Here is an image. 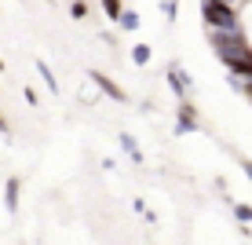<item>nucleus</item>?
Listing matches in <instances>:
<instances>
[{
    "label": "nucleus",
    "mask_w": 252,
    "mask_h": 245,
    "mask_svg": "<svg viewBox=\"0 0 252 245\" xmlns=\"http://www.w3.org/2000/svg\"><path fill=\"white\" fill-rule=\"evenodd\" d=\"M37 73L44 77V84H48V92H55L59 95V81H55V73H51V66L44 63V59H37Z\"/></svg>",
    "instance_id": "obj_7"
},
{
    "label": "nucleus",
    "mask_w": 252,
    "mask_h": 245,
    "mask_svg": "<svg viewBox=\"0 0 252 245\" xmlns=\"http://www.w3.org/2000/svg\"><path fill=\"white\" fill-rule=\"evenodd\" d=\"M22 95H26V103H30V106H37V92H33V88H22Z\"/></svg>",
    "instance_id": "obj_15"
},
{
    "label": "nucleus",
    "mask_w": 252,
    "mask_h": 245,
    "mask_svg": "<svg viewBox=\"0 0 252 245\" xmlns=\"http://www.w3.org/2000/svg\"><path fill=\"white\" fill-rule=\"evenodd\" d=\"M241 169H245V176L252 179V161H249V157H241Z\"/></svg>",
    "instance_id": "obj_16"
},
{
    "label": "nucleus",
    "mask_w": 252,
    "mask_h": 245,
    "mask_svg": "<svg viewBox=\"0 0 252 245\" xmlns=\"http://www.w3.org/2000/svg\"><path fill=\"white\" fill-rule=\"evenodd\" d=\"M117 26H121L125 33H135V30H139V11H128V7H125V15L117 19Z\"/></svg>",
    "instance_id": "obj_11"
},
{
    "label": "nucleus",
    "mask_w": 252,
    "mask_h": 245,
    "mask_svg": "<svg viewBox=\"0 0 252 245\" xmlns=\"http://www.w3.org/2000/svg\"><path fill=\"white\" fill-rule=\"evenodd\" d=\"M227 205H230L234 220H238L241 227H249V223H252V205H245V201H234V198H227Z\"/></svg>",
    "instance_id": "obj_6"
},
{
    "label": "nucleus",
    "mask_w": 252,
    "mask_h": 245,
    "mask_svg": "<svg viewBox=\"0 0 252 245\" xmlns=\"http://www.w3.org/2000/svg\"><path fill=\"white\" fill-rule=\"evenodd\" d=\"M201 19L208 30H241V11L223 0H201Z\"/></svg>",
    "instance_id": "obj_1"
},
{
    "label": "nucleus",
    "mask_w": 252,
    "mask_h": 245,
    "mask_svg": "<svg viewBox=\"0 0 252 245\" xmlns=\"http://www.w3.org/2000/svg\"><path fill=\"white\" fill-rule=\"evenodd\" d=\"M102 15H106L110 22H117L121 15H125V4H121V0H102Z\"/></svg>",
    "instance_id": "obj_10"
},
{
    "label": "nucleus",
    "mask_w": 252,
    "mask_h": 245,
    "mask_svg": "<svg viewBox=\"0 0 252 245\" xmlns=\"http://www.w3.org/2000/svg\"><path fill=\"white\" fill-rule=\"evenodd\" d=\"M197 125H201V121H197L194 103L183 99V103L176 106V136H190V132H197Z\"/></svg>",
    "instance_id": "obj_2"
},
{
    "label": "nucleus",
    "mask_w": 252,
    "mask_h": 245,
    "mask_svg": "<svg viewBox=\"0 0 252 245\" xmlns=\"http://www.w3.org/2000/svg\"><path fill=\"white\" fill-rule=\"evenodd\" d=\"M88 77H92V84H95V88H99L102 95H106V99H114V103H128V95H125V88H121L117 81H110L106 73H99V70H92Z\"/></svg>",
    "instance_id": "obj_3"
},
{
    "label": "nucleus",
    "mask_w": 252,
    "mask_h": 245,
    "mask_svg": "<svg viewBox=\"0 0 252 245\" xmlns=\"http://www.w3.org/2000/svg\"><path fill=\"white\" fill-rule=\"evenodd\" d=\"M121 146H125V150H128V157H132L135 165H143V150H139V146H135V139L128 136V132H121Z\"/></svg>",
    "instance_id": "obj_9"
},
{
    "label": "nucleus",
    "mask_w": 252,
    "mask_h": 245,
    "mask_svg": "<svg viewBox=\"0 0 252 245\" xmlns=\"http://www.w3.org/2000/svg\"><path fill=\"white\" fill-rule=\"evenodd\" d=\"M161 15L168 22H176V15H179V0H161Z\"/></svg>",
    "instance_id": "obj_14"
},
{
    "label": "nucleus",
    "mask_w": 252,
    "mask_h": 245,
    "mask_svg": "<svg viewBox=\"0 0 252 245\" xmlns=\"http://www.w3.org/2000/svg\"><path fill=\"white\" fill-rule=\"evenodd\" d=\"M132 209H135V212H139V216H143V223H150V227H154V223H158V212H154V209H150V205H146V201H143V198H135V201H132Z\"/></svg>",
    "instance_id": "obj_8"
},
{
    "label": "nucleus",
    "mask_w": 252,
    "mask_h": 245,
    "mask_svg": "<svg viewBox=\"0 0 252 245\" xmlns=\"http://www.w3.org/2000/svg\"><path fill=\"white\" fill-rule=\"evenodd\" d=\"M0 70H4V59H0Z\"/></svg>",
    "instance_id": "obj_18"
},
{
    "label": "nucleus",
    "mask_w": 252,
    "mask_h": 245,
    "mask_svg": "<svg viewBox=\"0 0 252 245\" xmlns=\"http://www.w3.org/2000/svg\"><path fill=\"white\" fill-rule=\"evenodd\" d=\"M19 190H22V179L19 176H11L4 183V205H7V212H19Z\"/></svg>",
    "instance_id": "obj_5"
},
{
    "label": "nucleus",
    "mask_w": 252,
    "mask_h": 245,
    "mask_svg": "<svg viewBox=\"0 0 252 245\" xmlns=\"http://www.w3.org/2000/svg\"><path fill=\"white\" fill-rule=\"evenodd\" d=\"M132 63H135V66H146V63H150V48H146V44H135V48H132Z\"/></svg>",
    "instance_id": "obj_13"
},
{
    "label": "nucleus",
    "mask_w": 252,
    "mask_h": 245,
    "mask_svg": "<svg viewBox=\"0 0 252 245\" xmlns=\"http://www.w3.org/2000/svg\"><path fill=\"white\" fill-rule=\"evenodd\" d=\"M11 128H7V121H4V113H0V136H7Z\"/></svg>",
    "instance_id": "obj_17"
},
{
    "label": "nucleus",
    "mask_w": 252,
    "mask_h": 245,
    "mask_svg": "<svg viewBox=\"0 0 252 245\" xmlns=\"http://www.w3.org/2000/svg\"><path fill=\"white\" fill-rule=\"evenodd\" d=\"M168 88L176 92V99H179V103L190 99V77H187V70L179 66V63H172V66H168Z\"/></svg>",
    "instance_id": "obj_4"
},
{
    "label": "nucleus",
    "mask_w": 252,
    "mask_h": 245,
    "mask_svg": "<svg viewBox=\"0 0 252 245\" xmlns=\"http://www.w3.org/2000/svg\"><path fill=\"white\" fill-rule=\"evenodd\" d=\"M69 19H77V22L88 19V0H73V4H69Z\"/></svg>",
    "instance_id": "obj_12"
}]
</instances>
